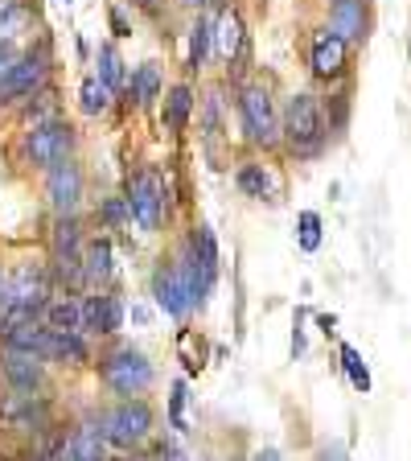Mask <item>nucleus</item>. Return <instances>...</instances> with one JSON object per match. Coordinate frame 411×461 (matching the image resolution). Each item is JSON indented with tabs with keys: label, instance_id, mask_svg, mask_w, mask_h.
<instances>
[{
	"label": "nucleus",
	"instance_id": "nucleus-1",
	"mask_svg": "<svg viewBox=\"0 0 411 461\" xmlns=\"http://www.w3.org/2000/svg\"><path fill=\"white\" fill-rule=\"evenodd\" d=\"M280 140L288 144V153L297 157H317L326 149L329 140V128H326V107L321 99L308 95V91H297V95L284 104L280 112Z\"/></svg>",
	"mask_w": 411,
	"mask_h": 461
},
{
	"label": "nucleus",
	"instance_id": "nucleus-2",
	"mask_svg": "<svg viewBox=\"0 0 411 461\" xmlns=\"http://www.w3.org/2000/svg\"><path fill=\"white\" fill-rule=\"evenodd\" d=\"M21 153L33 169H54L58 161H67L75 153V128L54 115V120H38V124H29V132L21 136Z\"/></svg>",
	"mask_w": 411,
	"mask_h": 461
},
{
	"label": "nucleus",
	"instance_id": "nucleus-3",
	"mask_svg": "<svg viewBox=\"0 0 411 461\" xmlns=\"http://www.w3.org/2000/svg\"><path fill=\"white\" fill-rule=\"evenodd\" d=\"M99 375H103V384L112 387L115 395L132 400V395L148 392V384H153V363H148L140 350H132V346H120V350L99 358Z\"/></svg>",
	"mask_w": 411,
	"mask_h": 461
},
{
	"label": "nucleus",
	"instance_id": "nucleus-4",
	"mask_svg": "<svg viewBox=\"0 0 411 461\" xmlns=\"http://www.w3.org/2000/svg\"><path fill=\"white\" fill-rule=\"evenodd\" d=\"M239 120H243V132H247L251 144H259V149H272V144H280V112L276 104H272V91L268 86H243L239 91Z\"/></svg>",
	"mask_w": 411,
	"mask_h": 461
},
{
	"label": "nucleus",
	"instance_id": "nucleus-5",
	"mask_svg": "<svg viewBox=\"0 0 411 461\" xmlns=\"http://www.w3.org/2000/svg\"><path fill=\"white\" fill-rule=\"evenodd\" d=\"M124 198H128L132 219L140 222V230H156V227H161L169 198H165V177L156 169H136L132 177H128Z\"/></svg>",
	"mask_w": 411,
	"mask_h": 461
},
{
	"label": "nucleus",
	"instance_id": "nucleus-6",
	"mask_svg": "<svg viewBox=\"0 0 411 461\" xmlns=\"http://www.w3.org/2000/svg\"><path fill=\"white\" fill-rule=\"evenodd\" d=\"M99 424H103L107 445H115V449H132V445L148 441V432H153V408H148L144 400H124V403H115Z\"/></svg>",
	"mask_w": 411,
	"mask_h": 461
},
{
	"label": "nucleus",
	"instance_id": "nucleus-7",
	"mask_svg": "<svg viewBox=\"0 0 411 461\" xmlns=\"http://www.w3.org/2000/svg\"><path fill=\"white\" fill-rule=\"evenodd\" d=\"M49 301V276L33 264H21L9 276H0V309H33L41 313Z\"/></svg>",
	"mask_w": 411,
	"mask_h": 461
},
{
	"label": "nucleus",
	"instance_id": "nucleus-8",
	"mask_svg": "<svg viewBox=\"0 0 411 461\" xmlns=\"http://www.w3.org/2000/svg\"><path fill=\"white\" fill-rule=\"evenodd\" d=\"M49 75V58L46 50H29V54H17L9 62V70L0 75V104H21L46 83Z\"/></svg>",
	"mask_w": 411,
	"mask_h": 461
},
{
	"label": "nucleus",
	"instance_id": "nucleus-9",
	"mask_svg": "<svg viewBox=\"0 0 411 461\" xmlns=\"http://www.w3.org/2000/svg\"><path fill=\"white\" fill-rule=\"evenodd\" d=\"M49 420V403L46 395H33V392H9L0 395V424H9V429H21V432H38L46 429Z\"/></svg>",
	"mask_w": 411,
	"mask_h": 461
},
{
	"label": "nucleus",
	"instance_id": "nucleus-10",
	"mask_svg": "<svg viewBox=\"0 0 411 461\" xmlns=\"http://www.w3.org/2000/svg\"><path fill=\"white\" fill-rule=\"evenodd\" d=\"M83 190H86V177L75 165V157L58 161L54 169H46V198H49V206H54V214H75L78 202H83Z\"/></svg>",
	"mask_w": 411,
	"mask_h": 461
},
{
	"label": "nucleus",
	"instance_id": "nucleus-11",
	"mask_svg": "<svg viewBox=\"0 0 411 461\" xmlns=\"http://www.w3.org/2000/svg\"><path fill=\"white\" fill-rule=\"evenodd\" d=\"M308 67H313V75L321 78V83H334V78H342L345 67H350V46L337 38L334 29H326V33H317L313 38Z\"/></svg>",
	"mask_w": 411,
	"mask_h": 461
},
{
	"label": "nucleus",
	"instance_id": "nucleus-12",
	"mask_svg": "<svg viewBox=\"0 0 411 461\" xmlns=\"http://www.w3.org/2000/svg\"><path fill=\"white\" fill-rule=\"evenodd\" d=\"M153 297L169 317H185L193 309L190 285H185V276L177 272V264H161V268L153 272Z\"/></svg>",
	"mask_w": 411,
	"mask_h": 461
},
{
	"label": "nucleus",
	"instance_id": "nucleus-13",
	"mask_svg": "<svg viewBox=\"0 0 411 461\" xmlns=\"http://www.w3.org/2000/svg\"><path fill=\"white\" fill-rule=\"evenodd\" d=\"M78 305H83V334L107 338L124 321V305H120V297H112V293H95V297L78 301Z\"/></svg>",
	"mask_w": 411,
	"mask_h": 461
},
{
	"label": "nucleus",
	"instance_id": "nucleus-14",
	"mask_svg": "<svg viewBox=\"0 0 411 461\" xmlns=\"http://www.w3.org/2000/svg\"><path fill=\"white\" fill-rule=\"evenodd\" d=\"M0 371H4V379H9V387H17V392H38L41 384H46V371H41V355H29V350H4V358H0Z\"/></svg>",
	"mask_w": 411,
	"mask_h": 461
},
{
	"label": "nucleus",
	"instance_id": "nucleus-15",
	"mask_svg": "<svg viewBox=\"0 0 411 461\" xmlns=\"http://www.w3.org/2000/svg\"><path fill=\"white\" fill-rule=\"evenodd\" d=\"M329 29L350 46V41H362L371 17H366V0H334L329 5Z\"/></svg>",
	"mask_w": 411,
	"mask_h": 461
},
{
	"label": "nucleus",
	"instance_id": "nucleus-16",
	"mask_svg": "<svg viewBox=\"0 0 411 461\" xmlns=\"http://www.w3.org/2000/svg\"><path fill=\"white\" fill-rule=\"evenodd\" d=\"M67 449L75 453V461H107V437H103V424L86 420L70 432Z\"/></svg>",
	"mask_w": 411,
	"mask_h": 461
},
{
	"label": "nucleus",
	"instance_id": "nucleus-17",
	"mask_svg": "<svg viewBox=\"0 0 411 461\" xmlns=\"http://www.w3.org/2000/svg\"><path fill=\"white\" fill-rule=\"evenodd\" d=\"M41 326L49 330H67V334H83V305L70 297H54L41 309Z\"/></svg>",
	"mask_w": 411,
	"mask_h": 461
},
{
	"label": "nucleus",
	"instance_id": "nucleus-18",
	"mask_svg": "<svg viewBox=\"0 0 411 461\" xmlns=\"http://www.w3.org/2000/svg\"><path fill=\"white\" fill-rule=\"evenodd\" d=\"M46 358H54V363H70V366H83L86 363V338L83 334H67V330H49Z\"/></svg>",
	"mask_w": 411,
	"mask_h": 461
},
{
	"label": "nucleus",
	"instance_id": "nucleus-19",
	"mask_svg": "<svg viewBox=\"0 0 411 461\" xmlns=\"http://www.w3.org/2000/svg\"><path fill=\"white\" fill-rule=\"evenodd\" d=\"M83 272H86V285H99L115 272V256H112V243L107 240H91L83 248Z\"/></svg>",
	"mask_w": 411,
	"mask_h": 461
},
{
	"label": "nucleus",
	"instance_id": "nucleus-20",
	"mask_svg": "<svg viewBox=\"0 0 411 461\" xmlns=\"http://www.w3.org/2000/svg\"><path fill=\"white\" fill-rule=\"evenodd\" d=\"M190 115H193V91H190L185 83H182V86H173L169 99H165V112H161L165 128H169V132H185Z\"/></svg>",
	"mask_w": 411,
	"mask_h": 461
},
{
	"label": "nucleus",
	"instance_id": "nucleus-21",
	"mask_svg": "<svg viewBox=\"0 0 411 461\" xmlns=\"http://www.w3.org/2000/svg\"><path fill=\"white\" fill-rule=\"evenodd\" d=\"M190 259L198 264L206 276H219V243H214V230L210 227H193V240H190Z\"/></svg>",
	"mask_w": 411,
	"mask_h": 461
},
{
	"label": "nucleus",
	"instance_id": "nucleus-22",
	"mask_svg": "<svg viewBox=\"0 0 411 461\" xmlns=\"http://www.w3.org/2000/svg\"><path fill=\"white\" fill-rule=\"evenodd\" d=\"M112 95L115 91L99 75H86L83 83H78V107H83V115H103L107 107H112Z\"/></svg>",
	"mask_w": 411,
	"mask_h": 461
},
{
	"label": "nucleus",
	"instance_id": "nucleus-23",
	"mask_svg": "<svg viewBox=\"0 0 411 461\" xmlns=\"http://www.w3.org/2000/svg\"><path fill=\"white\" fill-rule=\"evenodd\" d=\"M49 243H54V256H83V227L75 214H58Z\"/></svg>",
	"mask_w": 411,
	"mask_h": 461
},
{
	"label": "nucleus",
	"instance_id": "nucleus-24",
	"mask_svg": "<svg viewBox=\"0 0 411 461\" xmlns=\"http://www.w3.org/2000/svg\"><path fill=\"white\" fill-rule=\"evenodd\" d=\"M235 185H239L247 198H272L276 194V182H272V173L264 169V165H239V173H235Z\"/></svg>",
	"mask_w": 411,
	"mask_h": 461
},
{
	"label": "nucleus",
	"instance_id": "nucleus-25",
	"mask_svg": "<svg viewBox=\"0 0 411 461\" xmlns=\"http://www.w3.org/2000/svg\"><path fill=\"white\" fill-rule=\"evenodd\" d=\"M214 46H219V54L227 58V62H235V58L243 54V21L235 17V13H227V17L214 25Z\"/></svg>",
	"mask_w": 411,
	"mask_h": 461
},
{
	"label": "nucleus",
	"instance_id": "nucleus-26",
	"mask_svg": "<svg viewBox=\"0 0 411 461\" xmlns=\"http://www.w3.org/2000/svg\"><path fill=\"white\" fill-rule=\"evenodd\" d=\"M128 86H132V99H136V104H153V99L161 95V70H156L153 62H144V67L132 70Z\"/></svg>",
	"mask_w": 411,
	"mask_h": 461
},
{
	"label": "nucleus",
	"instance_id": "nucleus-27",
	"mask_svg": "<svg viewBox=\"0 0 411 461\" xmlns=\"http://www.w3.org/2000/svg\"><path fill=\"white\" fill-rule=\"evenodd\" d=\"M214 46V25L210 21H198V25L190 29V54H185V67L198 70L201 62H206V54H210Z\"/></svg>",
	"mask_w": 411,
	"mask_h": 461
},
{
	"label": "nucleus",
	"instance_id": "nucleus-28",
	"mask_svg": "<svg viewBox=\"0 0 411 461\" xmlns=\"http://www.w3.org/2000/svg\"><path fill=\"white\" fill-rule=\"evenodd\" d=\"M99 78H103L112 91H120L124 86V58H120V50L107 41V46H99Z\"/></svg>",
	"mask_w": 411,
	"mask_h": 461
},
{
	"label": "nucleus",
	"instance_id": "nucleus-29",
	"mask_svg": "<svg viewBox=\"0 0 411 461\" xmlns=\"http://www.w3.org/2000/svg\"><path fill=\"white\" fill-rule=\"evenodd\" d=\"M321 107H326V128L329 132H342L345 120H350V95H345V91H334L329 99H321Z\"/></svg>",
	"mask_w": 411,
	"mask_h": 461
},
{
	"label": "nucleus",
	"instance_id": "nucleus-30",
	"mask_svg": "<svg viewBox=\"0 0 411 461\" xmlns=\"http://www.w3.org/2000/svg\"><path fill=\"white\" fill-rule=\"evenodd\" d=\"M342 366H345V375H350V384H354L358 392H371V371H366L362 355H358L354 346H342Z\"/></svg>",
	"mask_w": 411,
	"mask_h": 461
},
{
	"label": "nucleus",
	"instance_id": "nucleus-31",
	"mask_svg": "<svg viewBox=\"0 0 411 461\" xmlns=\"http://www.w3.org/2000/svg\"><path fill=\"white\" fill-rule=\"evenodd\" d=\"M297 227H300V251H317V248H321V214L305 211Z\"/></svg>",
	"mask_w": 411,
	"mask_h": 461
},
{
	"label": "nucleus",
	"instance_id": "nucleus-32",
	"mask_svg": "<svg viewBox=\"0 0 411 461\" xmlns=\"http://www.w3.org/2000/svg\"><path fill=\"white\" fill-rule=\"evenodd\" d=\"M99 219H103L107 227H128V222H132L128 198H103V206H99Z\"/></svg>",
	"mask_w": 411,
	"mask_h": 461
},
{
	"label": "nucleus",
	"instance_id": "nucleus-33",
	"mask_svg": "<svg viewBox=\"0 0 411 461\" xmlns=\"http://www.w3.org/2000/svg\"><path fill=\"white\" fill-rule=\"evenodd\" d=\"M201 132H206V140H214V136L222 132V99L219 95H210L206 107H201Z\"/></svg>",
	"mask_w": 411,
	"mask_h": 461
},
{
	"label": "nucleus",
	"instance_id": "nucleus-34",
	"mask_svg": "<svg viewBox=\"0 0 411 461\" xmlns=\"http://www.w3.org/2000/svg\"><path fill=\"white\" fill-rule=\"evenodd\" d=\"M169 424L177 432H185V384H173V395H169Z\"/></svg>",
	"mask_w": 411,
	"mask_h": 461
},
{
	"label": "nucleus",
	"instance_id": "nucleus-35",
	"mask_svg": "<svg viewBox=\"0 0 411 461\" xmlns=\"http://www.w3.org/2000/svg\"><path fill=\"white\" fill-rule=\"evenodd\" d=\"M317 461H350V453H345L342 445H326V449L317 453Z\"/></svg>",
	"mask_w": 411,
	"mask_h": 461
},
{
	"label": "nucleus",
	"instance_id": "nucleus-36",
	"mask_svg": "<svg viewBox=\"0 0 411 461\" xmlns=\"http://www.w3.org/2000/svg\"><path fill=\"white\" fill-rule=\"evenodd\" d=\"M17 17V0H0V25H9Z\"/></svg>",
	"mask_w": 411,
	"mask_h": 461
},
{
	"label": "nucleus",
	"instance_id": "nucleus-37",
	"mask_svg": "<svg viewBox=\"0 0 411 461\" xmlns=\"http://www.w3.org/2000/svg\"><path fill=\"white\" fill-rule=\"evenodd\" d=\"M13 58H17V54H13V46H0V75L9 70V62H13Z\"/></svg>",
	"mask_w": 411,
	"mask_h": 461
},
{
	"label": "nucleus",
	"instance_id": "nucleus-38",
	"mask_svg": "<svg viewBox=\"0 0 411 461\" xmlns=\"http://www.w3.org/2000/svg\"><path fill=\"white\" fill-rule=\"evenodd\" d=\"M112 29H115V33H120V38H128V21L120 17V13H112Z\"/></svg>",
	"mask_w": 411,
	"mask_h": 461
},
{
	"label": "nucleus",
	"instance_id": "nucleus-39",
	"mask_svg": "<svg viewBox=\"0 0 411 461\" xmlns=\"http://www.w3.org/2000/svg\"><path fill=\"white\" fill-rule=\"evenodd\" d=\"M165 461H190V457H185V453L177 449V445H169V449H165Z\"/></svg>",
	"mask_w": 411,
	"mask_h": 461
},
{
	"label": "nucleus",
	"instance_id": "nucleus-40",
	"mask_svg": "<svg viewBox=\"0 0 411 461\" xmlns=\"http://www.w3.org/2000/svg\"><path fill=\"white\" fill-rule=\"evenodd\" d=\"M251 461H280V453H276V449H259Z\"/></svg>",
	"mask_w": 411,
	"mask_h": 461
},
{
	"label": "nucleus",
	"instance_id": "nucleus-41",
	"mask_svg": "<svg viewBox=\"0 0 411 461\" xmlns=\"http://www.w3.org/2000/svg\"><path fill=\"white\" fill-rule=\"evenodd\" d=\"M49 461H75V453H70V449H62V453H54V457H49Z\"/></svg>",
	"mask_w": 411,
	"mask_h": 461
},
{
	"label": "nucleus",
	"instance_id": "nucleus-42",
	"mask_svg": "<svg viewBox=\"0 0 411 461\" xmlns=\"http://www.w3.org/2000/svg\"><path fill=\"white\" fill-rule=\"evenodd\" d=\"M190 5H210V0H190Z\"/></svg>",
	"mask_w": 411,
	"mask_h": 461
},
{
	"label": "nucleus",
	"instance_id": "nucleus-43",
	"mask_svg": "<svg viewBox=\"0 0 411 461\" xmlns=\"http://www.w3.org/2000/svg\"><path fill=\"white\" fill-rule=\"evenodd\" d=\"M144 5H153V0H144Z\"/></svg>",
	"mask_w": 411,
	"mask_h": 461
},
{
	"label": "nucleus",
	"instance_id": "nucleus-44",
	"mask_svg": "<svg viewBox=\"0 0 411 461\" xmlns=\"http://www.w3.org/2000/svg\"><path fill=\"white\" fill-rule=\"evenodd\" d=\"M198 461H206V457H198Z\"/></svg>",
	"mask_w": 411,
	"mask_h": 461
}]
</instances>
